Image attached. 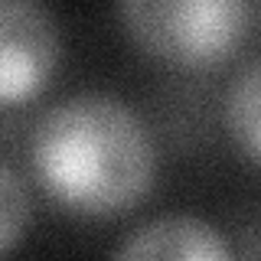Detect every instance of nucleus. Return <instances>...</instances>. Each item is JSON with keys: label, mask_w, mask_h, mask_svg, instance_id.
I'll list each match as a JSON object with an SVG mask.
<instances>
[{"label": "nucleus", "mask_w": 261, "mask_h": 261, "mask_svg": "<svg viewBox=\"0 0 261 261\" xmlns=\"http://www.w3.org/2000/svg\"><path fill=\"white\" fill-rule=\"evenodd\" d=\"M33 163L62 206L111 216L150 190L153 144L124 101L82 92L56 101L36 124Z\"/></svg>", "instance_id": "nucleus-1"}, {"label": "nucleus", "mask_w": 261, "mask_h": 261, "mask_svg": "<svg viewBox=\"0 0 261 261\" xmlns=\"http://www.w3.org/2000/svg\"><path fill=\"white\" fill-rule=\"evenodd\" d=\"M118 13L150 53L183 65L222 62L248 30L242 0H124Z\"/></svg>", "instance_id": "nucleus-2"}, {"label": "nucleus", "mask_w": 261, "mask_h": 261, "mask_svg": "<svg viewBox=\"0 0 261 261\" xmlns=\"http://www.w3.org/2000/svg\"><path fill=\"white\" fill-rule=\"evenodd\" d=\"M59 65V27L30 0H0V105L33 98Z\"/></svg>", "instance_id": "nucleus-3"}, {"label": "nucleus", "mask_w": 261, "mask_h": 261, "mask_svg": "<svg viewBox=\"0 0 261 261\" xmlns=\"http://www.w3.org/2000/svg\"><path fill=\"white\" fill-rule=\"evenodd\" d=\"M114 261H232L225 239L196 216H160L121 242Z\"/></svg>", "instance_id": "nucleus-4"}, {"label": "nucleus", "mask_w": 261, "mask_h": 261, "mask_svg": "<svg viewBox=\"0 0 261 261\" xmlns=\"http://www.w3.org/2000/svg\"><path fill=\"white\" fill-rule=\"evenodd\" d=\"M225 124L248 157L261 163V59L245 65L225 95Z\"/></svg>", "instance_id": "nucleus-5"}, {"label": "nucleus", "mask_w": 261, "mask_h": 261, "mask_svg": "<svg viewBox=\"0 0 261 261\" xmlns=\"http://www.w3.org/2000/svg\"><path fill=\"white\" fill-rule=\"evenodd\" d=\"M27 222H30L27 186L7 163H0V255L16 245Z\"/></svg>", "instance_id": "nucleus-6"}]
</instances>
